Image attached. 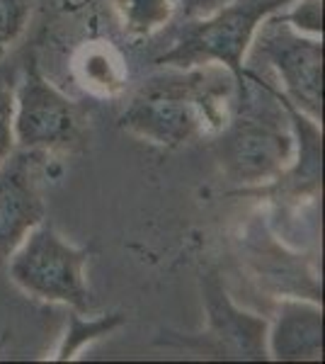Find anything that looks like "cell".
Segmentation results:
<instances>
[{
    "label": "cell",
    "mask_w": 325,
    "mask_h": 364,
    "mask_svg": "<svg viewBox=\"0 0 325 364\" xmlns=\"http://www.w3.org/2000/svg\"><path fill=\"white\" fill-rule=\"evenodd\" d=\"M122 323H124L122 314H110V316H102V318H95V321H82L80 314L75 311V316H70L68 333H66V338H63L61 348H58L56 360H61V362L73 360L75 352L85 348V343H92V340L117 331Z\"/></svg>",
    "instance_id": "4fadbf2b"
},
{
    "label": "cell",
    "mask_w": 325,
    "mask_h": 364,
    "mask_svg": "<svg viewBox=\"0 0 325 364\" xmlns=\"http://www.w3.org/2000/svg\"><path fill=\"white\" fill-rule=\"evenodd\" d=\"M216 156L238 185H262L284 175L294 163L292 129L272 114H233L218 132Z\"/></svg>",
    "instance_id": "277c9868"
},
{
    "label": "cell",
    "mask_w": 325,
    "mask_h": 364,
    "mask_svg": "<svg viewBox=\"0 0 325 364\" xmlns=\"http://www.w3.org/2000/svg\"><path fill=\"white\" fill-rule=\"evenodd\" d=\"M87 248L68 243L49 221L27 233L8 257V274L25 294L49 304H66L78 314L90 309L85 267Z\"/></svg>",
    "instance_id": "3957f363"
},
{
    "label": "cell",
    "mask_w": 325,
    "mask_h": 364,
    "mask_svg": "<svg viewBox=\"0 0 325 364\" xmlns=\"http://www.w3.org/2000/svg\"><path fill=\"white\" fill-rule=\"evenodd\" d=\"M267 92L275 97V102H279L282 107L287 109L289 122H292L294 154H297V158H294V163H292L294 178H297L299 182L318 185L321 173H323V134H321V127H318V122H313L311 117H306L301 109L294 107V105L289 102L279 90H272V87H267Z\"/></svg>",
    "instance_id": "8fae6325"
},
{
    "label": "cell",
    "mask_w": 325,
    "mask_h": 364,
    "mask_svg": "<svg viewBox=\"0 0 325 364\" xmlns=\"http://www.w3.org/2000/svg\"><path fill=\"white\" fill-rule=\"evenodd\" d=\"M15 95L0 85V166L15 154Z\"/></svg>",
    "instance_id": "2e32d148"
},
{
    "label": "cell",
    "mask_w": 325,
    "mask_h": 364,
    "mask_svg": "<svg viewBox=\"0 0 325 364\" xmlns=\"http://www.w3.org/2000/svg\"><path fill=\"white\" fill-rule=\"evenodd\" d=\"M255 54L277 70L284 90H279L297 109L321 124L323 122V42L294 29L279 13L260 25Z\"/></svg>",
    "instance_id": "5b68a950"
},
{
    "label": "cell",
    "mask_w": 325,
    "mask_h": 364,
    "mask_svg": "<svg viewBox=\"0 0 325 364\" xmlns=\"http://www.w3.org/2000/svg\"><path fill=\"white\" fill-rule=\"evenodd\" d=\"M29 13L32 0H0V54H5L22 37Z\"/></svg>",
    "instance_id": "5bb4252c"
},
{
    "label": "cell",
    "mask_w": 325,
    "mask_h": 364,
    "mask_svg": "<svg viewBox=\"0 0 325 364\" xmlns=\"http://www.w3.org/2000/svg\"><path fill=\"white\" fill-rule=\"evenodd\" d=\"M202 301L206 311V331L197 345L221 360H270L267 318L235 306L216 272L202 274Z\"/></svg>",
    "instance_id": "52a82bcc"
},
{
    "label": "cell",
    "mask_w": 325,
    "mask_h": 364,
    "mask_svg": "<svg viewBox=\"0 0 325 364\" xmlns=\"http://www.w3.org/2000/svg\"><path fill=\"white\" fill-rule=\"evenodd\" d=\"M73 78L92 95L114 97L127 85L129 70L110 42H85L73 56Z\"/></svg>",
    "instance_id": "30bf717a"
},
{
    "label": "cell",
    "mask_w": 325,
    "mask_h": 364,
    "mask_svg": "<svg viewBox=\"0 0 325 364\" xmlns=\"http://www.w3.org/2000/svg\"><path fill=\"white\" fill-rule=\"evenodd\" d=\"M238 87L221 66L165 68L134 92L119 114V127L163 149L221 132L233 117Z\"/></svg>",
    "instance_id": "6da1fadb"
},
{
    "label": "cell",
    "mask_w": 325,
    "mask_h": 364,
    "mask_svg": "<svg viewBox=\"0 0 325 364\" xmlns=\"http://www.w3.org/2000/svg\"><path fill=\"white\" fill-rule=\"evenodd\" d=\"M15 95V144L20 151L66 149L78 139V109L37 66L22 75Z\"/></svg>",
    "instance_id": "8992f818"
},
{
    "label": "cell",
    "mask_w": 325,
    "mask_h": 364,
    "mask_svg": "<svg viewBox=\"0 0 325 364\" xmlns=\"http://www.w3.org/2000/svg\"><path fill=\"white\" fill-rule=\"evenodd\" d=\"M46 216L27 151L13 154L0 166V262Z\"/></svg>",
    "instance_id": "ba28073f"
},
{
    "label": "cell",
    "mask_w": 325,
    "mask_h": 364,
    "mask_svg": "<svg viewBox=\"0 0 325 364\" xmlns=\"http://www.w3.org/2000/svg\"><path fill=\"white\" fill-rule=\"evenodd\" d=\"M114 10L122 20V27L129 37L144 39L173 20L177 0H112Z\"/></svg>",
    "instance_id": "7c38bea8"
},
{
    "label": "cell",
    "mask_w": 325,
    "mask_h": 364,
    "mask_svg": "<svg viewBox=\"0 0 325 364\" xmlns=\"http://www.w3.org/2000/svg\"><path fill=\"white\" fill-rule=\"evenodd\" d=\"M279 17L284 22H289L294 29L304 34H311V37H321L323 32V0H299L294 5L292 13H284Z\"/></svg>",
    "instance_id": "9a60e30c"
},
{
    "label": "cell",
    "mask_w": 325,
    "mask_h": 364,
    "mask_svg": "<svg viewBox=\"0 0 325 364\" xmlns=\"http://www.w3.org/2000/svg\"><path fill=\"white\" fill-rule=\"evenodd\" d=\"M177 3H182V8H185V13H197V10H204L206 5H209V0H177Z\"/></svg>",
    "instance_id": "e0dca14e"
},
{
    "label": "cell",
    "mask_w": 325,
    "mask_h": 364,
    "mask_svg": "<svg viewBox=\"0 0 325 364\" xmlns=\"http://www.w3.org/2000/svg\"><path fill=\"white\" fill-rule=\"evenodd\" d=\"M267 355L277 362L323 360V309L316 301L284 299L267 326Z\"/></svg>",
    "instance_id": "9c48e42d"
},
{
    "label": "cell",
    "mask_w": 325,
    "mask_h": 364,
    "mask_svg": "<svg viewBox=\"0 0 325 364\" xmlns=\"http://www.w3.org/2000/svg\"><path fill=\"white\" fill-rule=\"evenodd\" d=\"M292 0H230L211 15L185 25L177 42L156 58L163 68H226L238 87V105L247 102L245 54L260 25L270 15L282 13Z\"/></svg>",
    "instance_id": "7a4b0ae2"
}]
</instances>
